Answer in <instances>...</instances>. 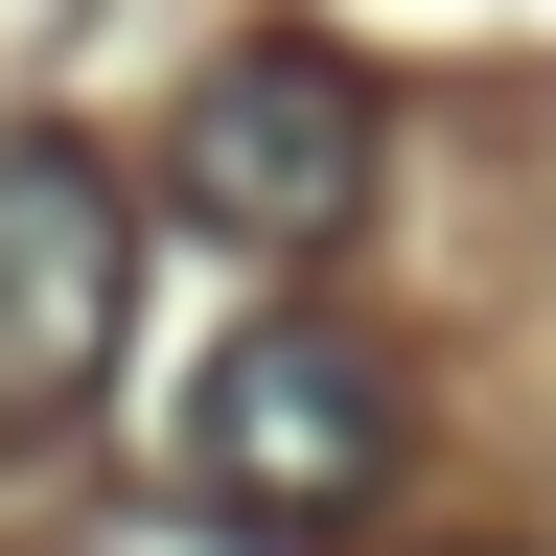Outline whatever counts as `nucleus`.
I'll return each mask as SVG.
<instances>
[{
	"mask_svg": "<svg viewBox=\"0 0 556 556\" xmlns=\"http://www.w3.org/2000/svg\"><path fill=\"white\" fill-rule=\"evenodd\" d=\"M371 163H394V93L348 47H302V24H255V47H208V93H186V232L208 255H348L371 232Z\"/></svg>",
	"mask_w": 556,
	"mask_h": 556,
	"instance_id": "obj_1",
	"label": "nucleus"
},
{
	"mask_svg": "<svg viewBox=\"0 0 556 556\" xmlns=\"http://www.w3.org/2000/svg\"><path fill=\"white\" fill-rule=\"evenodd\" d=\"M186 486L232 533H348L394 486V371H371V325H325V302H278V325H232L186 371Z\"/></svg>",
	"mask_w": 556,
	"mask_h": 556,
	"instance_id": "obj_2",
	"label": "nucleus"
},
{
	"mask_svg": "<svg viewBox=\"0 0 556 556\" xmlns=\"http://www.w3.org/2000/svg\"><path fill=\"white\" fill-rule=\"evenodd\" d=\"M116 325H139V208L93 139H0V441L116 394Z\"/></svg>",
	"mask_w": 556,
	"mask_h": 556,
	"instance_id": "obj_3",
	"label": "nucleus"
}]
</instances>
